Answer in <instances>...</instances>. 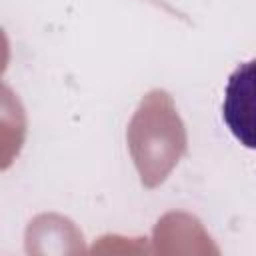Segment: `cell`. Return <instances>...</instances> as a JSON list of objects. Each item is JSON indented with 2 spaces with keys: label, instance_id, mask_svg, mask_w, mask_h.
Masks as SVG:
<instances>
[{
  "label": "cell",
  "instance_id": "cell-1",
  "mask_svg": "<svg viewBox=\"0 0 256 256\" xmlns=\"http://www.w3.org/2000/svg\"><path fill=\"white\" fill-rule=\"evenodd\" d=\"M222 118L242 146L256 150V58L240 64L228 76Z\"/></svg>",
  "mask_w": 256,
  "mask_h": 256
}]
</instances>
